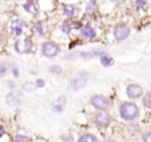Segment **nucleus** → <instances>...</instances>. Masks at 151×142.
<instances>
[{"mask_svg":"<svg viewBox=\"0 0 151 142\" xmlns=\"http://www.w3.org/2000/svg\"><path fill=\"white\" fill-rule=\"evenodd\" d=\"M119 113L126 121H134L139 116V109L133 102H123L119 108Z\"/></svg>","mask_w":151,"mask_h":142,"instance_id":"nucleus-1","label":"nucleus"},{"mask_svg":"<svg viewBox=\"0 0 151 142\" xmlns=\"http://www.w3.org/2000/svg\"><path fill=\"white\" fill-rule=\"evenodd\" d=\"M15 49H16V52L21 53V55L32 52V49H33V44H32V40H31V39H24V40H20V41H16Z\"/></svg>","mask_w":151,"mask_h":142,"instance_id":"nucleus-2","label":"nucleus"},{"mask_svg":"<svg viewBox=\"0 0 151 142\" xmlns=\"http://www.w3.org/2000/svg\"><path fill=\"white\" fill-rule=\"evenodd\" d=\"M57 53H58V47L55 43H50V41L44 43V45H42V55L45 57H55Z\"/></svg>","mask_w":151,"mask_h":142,"instance_id":"nucleus-3","label":"nucleus"},{"mask_svg":"<svg viewBox=\"0 0 151 142\" xmlns=\"http://www.w3.org/2000/svg\"><path fill=\"white\" fill-rule=\"evenodd\" d=\"M91 105L98 110H105L109 106V100L104 96H96V97L91 98Z\"/></svg>","mask_w":151,"mask_h":142,"instance_id":"nucleus-4","label":"nucleus"},{"mask_svg":"<svg viewBox=\"0 0 151 142\" xmlns=\"http://www.w3.org/2000/svg\"><path fill=\"white\" fill-rule=\"evenodd\" d=\"M126 93L130 98H139L142 94H143V89H142L141 85L137 84H130L126 89Z\"/></svg>","mask_w":151,"mask_h":142,"instance_id":"nucleus-5","label":"nucleus"},{"mask_svg":"<svg viewBox=\"0 0 151 142\" xmlns=\"http://www.w3.org/2000/svg\"><path fill=\"white\" fill-rule=\"evenodd\" d=\"M96 122L99 126H107V125H110V122H111V117H110V114H107L106 112L99 110L98 113L96 114Z\"/></svg>","mask_w":151,"mask_h":142,"instance_id":"nucleus-6","label":"nucleus"},{"mask_svg":"<svg viewBox=\"0 0 151 142\" xmlns=\"http://www.w3.org/2000/svg\"><path fill=\"white\" fill-rule=\"evenodd\" d=\"M130 35V29L126 25H117L114 28V36L117 40H125Z\"/></svg>","mask_w":151,"mask_h":142,"instance_id":"nucleus-7","label":"nucleus"},{"mask_svg":"<svg viewBox=\"0 0 151 142\" xmlns=\"http://www.w3.org/2000/svg\"><path fill=\"white\" fill-rule=\"evenodd\" d=\"M25 27V23L21 20H12V23H11V31H12V33H15L16 36H20L21 33H23V28Z\"/></svg>","mask_w":151,"mask_h":142,"instance_id":"nucleus-8","label":"nucleus"},{"mask_svg":"<svg viewBox=\"0 0 151 142\" xmlns=\"http://www.w3.org/2000/svg\"><path fill=\"white\" fill-rule=\"evenodd\" d=\"M86 82H88V79H86V77H76V79H73L70 81V86L73 90H80L85 86Z\"/></svg>","mask_w":151,"mask_h":142,"instance_id":"nucleus-9","label":"nucleus"},{"mask_svg":"<svg viewBox=\"0 0 151 142\" xmlns=\"http://www.w3.org/2000/svg\"><path fill=\"white\" fill-rule=\"evenodd\" d=\"M52 106H53V110H55L56 113H63L64 108L66 106V98L64 97V96H60V97L53 102Z\"/></svg>","mask_w":151,"mask_h":142,"instance_id":"nucleus-10","label":"nucleus"},{"mask_svg":"<svg viewBox=\"0 0 151 142\" xmlns=\"http://www.w3.org/2000/svg\"><path fill=\"white\" fill-rule=\"evenodd\" d=\"M64 13H65L68 17H76V16L80 13V8L74 7L72 4H65L64 5Z\"/></svg>","mask_w":151,"mask_h":142,"instance_id":"nucleus-11","label":"nucleus"},{"mask_svg":"<svg viewBox=\"0 0 151 142\" xmlns=\"http://www.w3.org/2000/svg\"><path fill=\"white\" fill-rule=\"evenodd\" d=\"M81 36H82L83 39H93V37H96V31H94L91 27L86 25L81 29Z\"/></svg>","mask_w":151,"mask_h":142,"instance_id":"nucleus-12","label":"nucleus"},{"mask_svg":"<svg viewBox=\"0 0 151 142\" xmlns=\"http://www.w3.org/2000/svg\"><path fill=\"white\" fill-rule=\"evenodd\" d=\"M5 101H7V104L9 106H12V108H16V106H19L21 104V101L19 100V98L16 97L13 93H9V94L5 97Z\"/></svg>","mask_w":151,"mask_h":142,"instance_id":"nucleus-13","label":"nucleus"},{"mask_svg":"<svg viewBox=\"0 0 151 142\" xmlns=\"http://www.w3.org/2000/svg\"><path fill=\"white\" fill-rule=\"evenodd\" d=\"M24 9L27 11V12L32 13V15H36L37 13V5L35 1H27L25 4H24Z\"/></svg>","mask_w":151,"mask_h":142,"instance_id":"nucleus-14","label":"nucleus"},{"mask_svg":"<svg viewBox=\"0 0 151 142\" xmlns=\"http://www.w3.org/2000/svg\"><path fill=\"white\" fill-rule=\"evenodd\" d=\"M72 28H80V24H78V23H64L63 27H61V29H63V32L65 35L70 33V29Z\"/></svg>","mask_w":151,"mask_h":142,"instance_id":"nucleus-15","label":"nucleus"},{"mask_svg":"<svg viewBox=\"0 0 151 142\" xmlns=\"http://www.w3.org/2000/svg\"><path fill=\"white\" fill-rule=\"evenodd\" d=\"M78 142H98V140L93 134H82L78 138Z\"/></svg>","mask_w":151,"mask_h":142,"instance_id":"nucleus-16","label":"nucleus"},{"mask_svg":"<svg viewBox=\"0 0 151 142\" xmlns=\"http://www.w3.org/2000/svg\"><path fill=\"white\" fill-rule=\"evenodd\" d=\"M101 64L104 66H111L114 64V60L109 56H101Z\"/></svg>","mask_w":151,"mask_h":142,"instance_id":"nucleus-17","label":"nucleus"},{"mask_svg":"<svg viewBox=\"0 0 151 142\" xmlns=\"http://www.w3.org/2000/svg\"><path fill=\"white\" fill-rule=\"evenodd\" d=\"M143 104H145V108H146V109H150L151 108V94H150V93H147V94L145 96Z\"/></svg>","mask_w":151,"mask_h":142,"instance_id":"nucleus-18","label":"nucleus"},{"mask_svg":"<svg viewBox=\"0 0 151 142\" xmlns=\"http://www.w3.org/2000/svg\"><path fill=\"white\" fill-rule=\"evenodd\" d=\"M23 89L28 90V92H32V90L36 89V85H35V82H25V84L23 85Z\"/></svg>","mask_w":151,"mask_h":142,"instance_id":"nucleus-19","label":"nucleus"},{"mask_svg":"<svg viewBox=\"0 0 151 142\" xmlns=\"http://www.w3.org/2000/svg\"><path fill=\"white\" fill-rule=\"evenodd\" d=\"M16 142H31V140H29L27 136H23V134H19L16 136Z\"/></svg>","mask_w":151,"mask_h":142,"instance_id":"nucleus-20","label":"nucleus"},{"mask_svg":"<svg viewBox=\"0 0 151 142\" xmlns=\"http://www.w3.org/2000/svg\"><path fill=\"white\" fill-rule=\"evenodd\" d=\"M35 29H36V31L39 32L40 35H45L44 29H42V23H37L36 25H35Z\"/></svg>","mask_w":151,"mask_h":142,"instance_id":"nucleus-21","label":"nucleus"},{"mask_svg":"<svg viewBox=\"0 0 151 142\" xmlns=\"http://www.w3.org/2000/svg\"><path fill=\"white\" fill-rule=\"evenodd\" d=\"M5 73H7V68H5V65L0 64V77L5 76Z\"/></svg>","mask_w":151,"mask_h":142,"instance_id":"nucleus-22","label":"nucleus"},{"mask_svg":"<svg viewBox=\"0 0 151 142\" xmlns=\"http://www.w3.org/2000/svg\"><path fill=\"white\" fill-rule=\"evenodd\" d=\"M80 57H82V58H91V57H94V55H91V53H86V52H83V53H80Z\"/></svg>","mask_w":151,"mask_h":142,"instance_id":"nucleus-23","label":"nucleus"},{"mask_svg":"<svg viewBox=\"0 0 151 142\" xmlns=\"http://www.w3.org/2000/svg\"><path fill=\"white\" fill-rule=\"evenodd\" d=\"M44 84H45V81H44V80H41V79H40V80H37V81L35 82V85H36V88H41V86H44Z\"/></svg>","mask_w":151,"mask_h":142,"instance_id":"nucleus-24","label":"nucleus"},{"mask_svg":"<svg viewBox=\"0 0 151 142\" xmlns=\"http://www.w3.org/2000/svg\"><path fill=\"white\" fill-rule=\"evenodd\" d=\"M147 4V0H137V5L138 7H145Z\"/></svg>","mask_w":151,"mask_h":142,"instance_id":"nucleus-25","label":"nucleus"},{"mask_svg":"<svg viewBox=\"0 0 151 142\" xmlns=\"http://www.w3.org/2000/svg\"><path fill=\"white\" fill-rule=\"evenodd\" d=\"M50 71L55 72V73H61V68H58V66H52V68H50Z\"/></svg>","mask_w":151,"mask_h":142,"instance_id":"nucleus-26","label":"nucleus"},{"mask_svg":"<svg viewBox=\"0 0 151 142\" xmlns=\"http://www.w3.org/2000/svg\"><path fill=\"white\" fill-rule=\"evenodd\" d=\"M145 142H151V133H147L145 136Z\"/></svg>","mask_w":151,"mask_h":142,"instance_id":"nucleus-27","label":"nucleus"},{"mask_svg":"<svg viewBox=\"0 0 151 142\" xmlns=\"http://www.w3.org/2000/svg\"><path fill=\"white\" fill-rule=\"evenodd\" d=\"M4 133H5L4 128H3V126H0V137H3V136H4Z\"/></svg>","mask_w":151,"mask_h":142,"instance_id":"nucleus-28","label":"nucleus"},{"mask_svg":"<svg viewBox=\"0 0 151 142\" xmlns=\"http://www.w3.org/2000/svg\"><path fill=\"white\" fill-rule=\"evenodd\" d=\"M90 5H93V7H97V0H90Z\"/></svg>","mask_w":151,"mask_h":142,"instance_id":"nucleus-29","label":"nucleus"},{"mask_svg":"<svg viewBox=\"0 0 151 142\" xmlns=\"http://www.w3.org/2000/svg\"><path fill=\"white\" fill-rule=\"evenodd\" d=\"M65 142H73V140H72V137H68V138L65 140Z\"/></svg>","mask_w":151,"mask_h":142,"instance_id":"nucleus-30","label":"nucleus"},{"mask_svg":"<svg viewBox=\"0 0 151 142\" xmlns=\"http://www.w3.org/2000/svg\"><path fill=\"white\" fill-rule=\"evenodd\" d=\"M111 1H121V0H111Z\"/></svg>","mask_w":151,"mask_h":142,"instance_id":"nucleus-31","label":"nucleus"}]
</instances>
